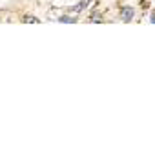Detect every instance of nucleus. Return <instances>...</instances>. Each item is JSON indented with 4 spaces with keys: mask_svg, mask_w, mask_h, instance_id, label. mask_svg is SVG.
<instances>
[{
    "mask_svg": "<svg viewBox=\"0 0 155 157\" xmlns=\"http://www.w3.org/2000/svg\"><path fill=\"white\" fill-rule=\"evenodd\" d=\"M59 22H66V24H70V22H77V18H71L70 15H64V17L59 18Z\"/></svg>",
    "mask_w": 155,
    "mask_h": 157,
    "instance_id": "7ed1b4c3",
    "label": "nucleus"
},
{
    "mask_svg": "<svg viewBox=\"0 0 155 157\" xmlns=\"http://www.w3.org/2000/svg\"><path fill=\"white\" fill-rule=\"evenodd\" d=\"M133 17H135V9H133V7H122V11H120V18H122L124 22L133 20Z\"/></svg>",
    "mask_w": 155,
    "mask_h": 157,
    "instance_id": "f257e3e1",
    "label": "nucleus"
},
{
    "mask_svg": "<svg viewBox=\"0 0 155 157\" xmlns=\"http://www.w3.org/2000/svg\"><path fill=\"white\" fill-rule=\"evenodd\" d=\"M152 22L155 24V13H152Z\"/></svg>",
    "mask_w": 155,
    "mask_h": 157,
    "instance_id": "39448f33",
    "label": "nucleus"
},
{
    "mask_svg": "<svg viewBox=\"0 0 155 157\" xmlns=\"http://www.w3.org/2000/svg\"><path fill=\"white\" fill-rule=\"evenodd\" d=\"M86 7H88V0H86V2H80V4H77V6H73L70 11H73V13H80V11L86 9Z\"/></svg>",
    "mask_w": 155,
    "mask_h": 157,
    "instance_id": "f03ea898",
    "label": "nucleus"
},
{
    "mask_svg": "<svg viewBox=\"0 0 155 157\" xmlns=\"http://www.w3.org/2000/svg\"><path fill=\"white\" fill-rule=\"evenodd\" d=\"M24 20H26V22H33V24H39V22H40L37 17H26Z\"/></svg>",
    "mask_w": 155,
    "mask_h": 157,
    "instance_id": "20e7f679",
    "label": "nucleus"
}]
</instances>
